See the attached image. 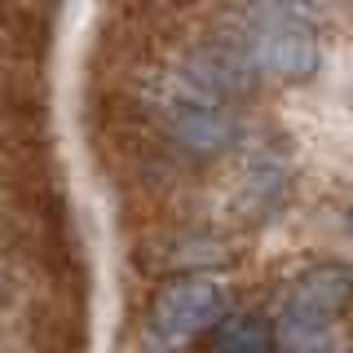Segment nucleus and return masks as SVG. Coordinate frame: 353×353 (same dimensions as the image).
<instances>
[{"label": "nucleus", "instance_id": "obj_3", "mask_svg": "<svg viewBox=\"0 0 353 353\" xmlns=\"http://www.w3.org/2000/svg\"><path fill=\"white\" fill-rule=\"evenodd\" d=\"M349 305H353V270L340 261L309 265L292 283V296H287V314L305 318V323H318V327L340 323L349 314Z\"/></svg>", "mask_w": 353, "mask_h": 353}, {"label": "nucleus", "instance_id": "obj_6", "mask_svg": "<svg viewBox=\"0 0 353 353\" xmlns=\"http://www.w3.org/2000/svg\"><path fill=\"white\" fill-rule=\"evenodd\" d=\"M274 327H279V349H287V353H323L327 336H331V327L305 323V318L287 314V309H283V318Z\"/></svg>", "mask_w": 353, "mask_h": 353}, {"label": "nucleus", "instance_id": "obj_1", "mask_svg": "<svg viewBox=\"0 0 353 353\" xmlns=\"http://www.w3.org/2000/svg\"><path fill=\"white\" fill-rule=\"evenodd\" d=\"M239 49L248 53V62L265 75L279 80H314L318 75V36L305 22V14L279 5V0H261L256 9H248L239 31Z\"/></svg>", "mask_w": 353, "mask_h": 353}, {"label": "nucleus", "instance_id": "obj_4", "mask_svg": "<svg viewBox=\"0 0 353 353\" xmlns=\"http://www.w3.org/2000/svg\"><path fill=\"white\" fill-rule=\"evenodd\" d=\"M168 132L176 146L194 150V154H221L234 146L239 124L225 106H208V102H181L168 115Z\"/></svg>", "mask_w": 353, "mask_h": 353}, {"label": "nucleus", "instance_id": "obj_7", "mask_svg": "<svg viewBox=\"0 0 353 353\" xmlns=\"http://www.w3.org/2000/svg\"><path fill=\"white\" fill-rule=\"evenodd\" d=\"M279 5H287V9H296V14H314V9H327L331 0H279Z\"/></svg>", "mask_w": 353, "mask_h": 353}, {"label": "nucleus", "instance_id": "obj_5", "mask_svg": "<svg viewBox=\"0 0 353 353\" xmlns=\"http://www.w3.org/2000/svg\"><path fill=\"white\" fill-rule=\"evenodd\" d=\"M212 345L216 353H274L279 349V327L256 309H243V314H225L216 323Z\"/></svg>", "mask_w": 353, "mask_h": 353}, {"label": "nucleus", "instance_id": "obj_8", "mask_svg": "<svg viewBox=\"0 0 353 353\" xmlns=\"http://www.w3.org/2000/svg\"><path fill=\"white\" fill-rule=\"evenodd\" d=\"M349 225H353V203H349Z\"/></svg>", "mask_w": 353, "mask_h": 353}, {"label": "nucleus", "instance_id": "obj_2", "mask_svg": "<svg viewBox=\"0 0 353 353\" xmlns=\"http://www.w3.org/2000/svg\"><path fill=\"white\" fill-rule=\"evenodd\" d=\"M221 318H225V292L212 279H172L154 296L150 305V331L163 340V345H185V340L212 331Z\"/></svg>", "mask_w": 353, "mask_h": 353}]
</instances>
